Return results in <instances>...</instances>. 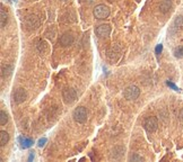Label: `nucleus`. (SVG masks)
I'll return each mask as SVG.
<instances>
[{"mask_svg":"<svg viewBox=\"0 0 183 162\" xmlns=\"http://www.w3.org/2000/svg\"><path fill=\"white\" fill-rule=\"evenodd\" d=\"M73 117L75 122L79 124H84L87 120V117H88V114H87V109H86L84 106H79L75 108V111L73 113Z\"/></svg>","mask_w":183,"mask_h":162,"instance_id":"f257e3e1","label":"nucleus"},{"mask_svg":"<svg viewBox=\"0 0 183 162\" xmlns=\"http://www.w3.org/2000/svg\"><path fill=\"white\" fill-rule=\"evenodd\" d=\"M93 15L97 19H105L110 16V8L106 5H97L93 10Z\"/></svg>","mask_w":183,"mask_h":162,"instance_id":"f03ea898","label":"nucleus"},{"mask_svg":"<svg viewBox=\"0 0 183 162\" xmlns=\"http://www.w3.org/2000/svg\"><path fill=\"white\" fill-rule=\"evenodd\" d=\"M140 95V89L137 86H128L123 91V96L127 100H136Z\"/></svg>","mask_w":183,"mask_h":162,"instance_id":"7ed1b4c3","label":"nucleus"},{"mask_svg":"<svg viewBox=\"0 0 183 162\" xmlns=\"http://www.w3.org/2000/svg\"><path fill=\"white\" fill-rule=\"evenodd\" d=\"M62 99L66 104L68 105H71L74 102L76 101L77 99V92L73 88H64L62 90Z\"/></svg>","mask_w":183,"mask_h":162,"instance_id":"20e7f679","label":"nucleus"},{"mask_svg":"<svg viewBox=\"0 0 183 162\" xmlns=\"http://www.w3.org/2000/svg\"><path fill=\"white\" fill-rule=\"evenodd\" d=\"M144 127L147 132L149 133H153L155 132L158 127V120L156 117H154V116H150V117H147L144 122Z\"/></svg>","mask_w":183,"mask_h":162,"instance_id":"39448f33","label":"nucleus"},{"mask_svg":"<svg viewBox=\"0 0 183 162\" xmlns=\"http://www.w3.org/2000/svg\"><path fill=\"white\" fill-rule=\"evenodd\" d=\"M13 99L17 105L23 104V102L27 99V92H26V90L23 89V88H18V89H16L13 95Z\"/></svg>","mask_w":183,"mask_h":162,"instance_id":"423d86ee","label":"nucleus"},{"mask_svg":"<svg viewBox=\"0 0 183 162\" xmlns=\"http://www.w3.org/2000/svg\"><path fill=\"white\" fill-rule=\"evenodd\" d=\"M95 33L97 35L98 37H106L109 36L111 33V26L109 24H103V25H100L95 30Z\"/></svg>","mask_w":183,"mask_h":162,"instance_id":"0eeeda50","label":"nucleus"},{"mask_svg":"<svg viewBox=\"0 0 183 162\" xmlns=\"http://www.w3.org/2000/svg\"><path fill=\"white\" fill-rule=\"evenodd\" d=\"M74 43V36L71 33H64L61 37H60V44L62 46H69Z\"/></svg>","mask_w":183,"mask_h":162,"instance_id":"6e6552de","label":"nucleus"},{"mask_svg":"<svg viewBox=\"0 0 183 162\" xmlns=\"http://www.w3.org/2000/svg\"><path fill=\"white\" fill-rule=\"evenodd\" d=\"M26 25L28 26L31 30H36L40 26V20L36 16H30L26 20Z\"/></svg>","mask_w":183,"mask_h":162,"instance_id":"1a4fd4ad","label":"nucleus"},{"mask_svg":"<svg viewBox=\"0 0 183 162\" xmlns=\"http://www.w3.org/2000/svg\"><path fill=\"white\" fill-rule=\"evenodd\" d=\"M172 7H173V4H172L171 0H163L162 2L159 4V10H161V13L163 14L168 13L171 9H172Z\"/></svg>","mask_w":183,"mask_h":162,"instance_id":"9d476101","label":"nucleus"},{"mask_svg":"<svg viewBox=\"0 0 183 162\" xmlns=\"http://www.w3.org/2000/svg\"><path fill=\"white\" fill-rule=\"evenodd\" d=\"M36 48H38V51L40 52L41 54H47V52H49V44H47V41L41 39V41H38V45H36Z\"/></svg>","mask_w":183,"mask_h":162,"instance_id":"9b49d317","label":"nucleus"},{"mask_svg":"<svg viewBox=\"0 0 183 162\" xmlns=\"http://www.w3.org/2000/svg\"><path fill=\"white\" fill-rule=\"evenodd\" d=\"M124 152V148L122 146H116L114 149L112 150V152H111V159H114V160H118L122 157V154Z\"/></svg>","mask_w":183,"mask_h":162,"instance_id":"f8f14e48","label":"nucleus"},{"mask_svg":"<svg viewBox=\"0 0 183 162\" xmlns=\"http://www.w3.org/2000/svg\"><path fill=\"white\" fill-rule=\"evenodd\" d=\"M18 141H19L21 146L23 149H28V148H31V146L33 145V143H34L33 140H32V139H28V137H19Z\"/></svg>","mask_w":183,"mask_h":162,"instance_id":"ddd939ff","label":"nucleus"},{"mask_svg":"<svg viewBox=\"0 0 183 162\" xmlns=\"http://www.w3.org/2000/svg\"><path fill=\"white\" fill-rule=\"evenodd\" d=\"M180 28H183V16H179V17L175 18L174 23H173V26H172L171 30H173V33H174L175 30H180Z\"/></svg>","mask_w":183,"mask_h":162,"instance_id":"4468645a","label":"nucleus"},{"mask_svg":"<svg viewBox=\"0 0 183 162\" xmlns=\"http://www.w3.org/2000/svg\"><path fill=\"white\" fill-rule=\"evenodd\" d=\"M9 141V134L5 131H1L0 133V143H1V146H5V145L8 143Z\"/></svg>","mask_w":183,"mask_h":162,"instance_id":"2eb2a0df","label":"nucleus"},{"mask_svg":"<svg viewBox=\"0 0 183 162\" xmlns=\"http://www.w3.org/2000/svg\"><path fill=\"white\" fill-rule=\"evenodd\" d=\"M1 28H4L5 26H6V24H7V14H6V11H5V8L1 6Z\"/></svg>","mask_w":183,"mask_h":162,"instance_id":"dca6fc26","label":"nucleus"},{"mask_svg":"<svg viewBox=\"0 0 183 162\" xmlns=\"http://www.w3.org/2000/svg\"><path fill=\"white\" fill-rule=\"evenodd\" d=\"M7 122H8V115H7L4 111H1V113H0V124H1V125H5Z\"/></svg>","mask_w":183,"mask_h":162,"instance_id":"f3484780","label":"nucleus"},{"mask_svg":"<svg viewBox=\"0 0 183 162\" xmlns=\"http://www.w3.org/2000/svg\"><path fill=\"white\" fill-rule=\"evenodd\" d=\"M174 55L176 56V58H183V46H179L175 48Z\"/></svg>","mask_w":183,"mask_h":162,"instance_id":"a211bd4d","label":"nucleus"},{"mask_svg":"<svg viewBox=\"0 0 183 162\" xmlns=\"http://www.w3.org/2000/svg\"><path fill=\"white\" fill-rule=\"evenodd\" d=\"M13 71V67H10V65H6V68H2V76H5V73H6V76H9L10 73Z\"/></svg>","mask_w":183,"mask_h":162,"instance_id":"6ab92c4d","label":"nucleus"},{"mask_svg":"<svg viewBox=\"0 0 183 162\" xmlns=\"http://www.w3.org/2000/svg\"><path fill=\"white\" fill-rule=\"evenodd\" d=\"M166 85L168 86V87H170L171 89H173V90H175V91H179V88H178V87H176V86L174 85V83H173V82H172V81H166Z\"/></svg>","mask_w":183,"mask_h":162,"instance_id":"aec40b11","label":"nucleus"},{"mask_svg":"<svg viewBox=\"0 0 183 162\" xmlns=\"http://www.w3.org/2000/svg\"><path fill=\"white\" fill-rule=\"evenodd\" d=\"M129 160H130V161H142V160H144V159L141 158V157H139V155H137V154H135V155H132V157H130V158H129Z\"/></svg>","mask_w":183,"mask_h":162,"instance_id":"412c9836","label":"nucleus"},{"mask_svg":"<svg viewBox=\"0 0 183 162\" xmlns=\"http://www.w3.org/2000/svg\"><path fill=\"white\" fill-rule=\"evenodd\" d=\"M45 143H47V139H45V137H43V139H40V140H38V145L40 146V148H42V146L45 145Z\"/></svg>","mask_w":183,"mask_h":162,"instance_id":"4be33fe9","label":"nucleus"},{"mask_svg":"<svg viewBox=\"0 0 183 162\" xmlns=\"http://www.w3.org/2000/svg\"><path fill=\"white\" fill-rule=\"evenodd\" d=\"M163 51V45L162 44H158L157 46H156V48H155V53L156 54H161Z\"/></svg>","mask_w":183,"mask_h":162,"instance_id":"5701e85b","label":"nucleus"},{"mask_svg":"<svg viewBox=\"0 0 183 162\" xmlns=\"http://www.w3.org/2000/svg\"><path fill=\"white\" fill-rule=\"evenodd\" d=\"M34 159V153L33 152H31V154H30V158H28V161H32Z\"/></svg>","mask_w":183,"mask_h":162,"instance_id":"b1692460","label":"nucleus"}]
</instances>
